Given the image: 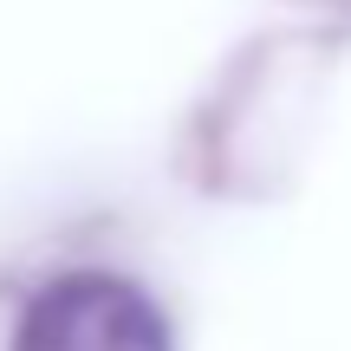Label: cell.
<instances>
[{"label":"cell","instance_id":"1","mask_svg":"<svg viewBox=\"0 0 351 351\" xmlns=\"http://www.w3.org/2000/svg\"><path fill=\"white\" fill-rule=\"evenodd\" d=\"M13 351H169V319L117 274H65L33 293Z\"/></svg>","mask_w":351,"mask_h":351}]
</instances>
